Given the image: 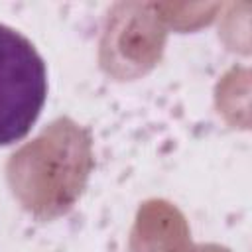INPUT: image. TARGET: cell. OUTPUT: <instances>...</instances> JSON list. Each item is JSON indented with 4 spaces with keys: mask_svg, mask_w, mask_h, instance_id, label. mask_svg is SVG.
Returning <instances> with one entry per match:
<instances>
[{
    "mask_svg": "<svg viewBox=\"0 0 252 252\" xmlns=\"http://www.w3.org/2000/svg\"><path fill=\"white\" fill-rule=\"evenodd\" d=\"M45 94L43 57L22 32L0 22V146L28 134Z\"/></svg>",
    "mask_w": 252,
    "mask_h": 252,
    "instance_id": "1",
    "label": "cell"
}]
</instances>
